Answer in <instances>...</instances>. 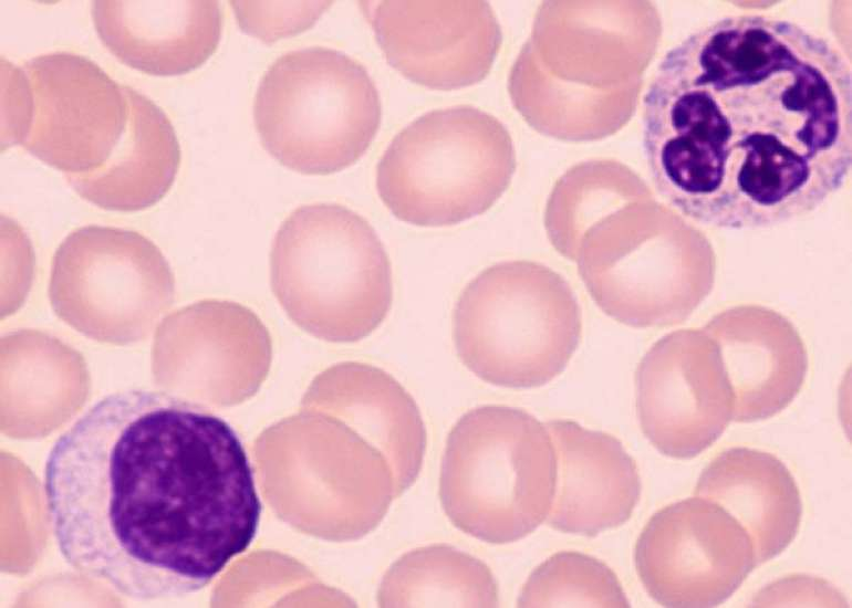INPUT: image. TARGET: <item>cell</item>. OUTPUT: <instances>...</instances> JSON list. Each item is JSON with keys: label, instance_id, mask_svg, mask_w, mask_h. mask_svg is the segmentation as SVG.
Listing matches in <instances>:
<instances>
[{"label": "cell", "instance_id": "cell-13", "mask_svg": "<svg viewBox=\"0 0 852 608\" xmlns=\"http://www.w3.org/2000/svg\"><path fill=\"white\" fill-rule=\"evenodd\" d=\"M642 430L663 454L690 459L708 449L732 418V391L715 356L655 345L635 377Z\"/></svg>", "mask_w": 852, "mask_h": 608}, {"label": "cell", "instance_id": "cell-3", "mask_svg": "<svg viewBox=\"0 0 852 608\" xmlns=\"http://www.w3.org/2000/svg\"><path fill=\"white\" fill-rule=\"evenodd\" d=\"M646 36L638 4L542 2L509 74L515 108L537 132L557 139L613 134L634 108Z\"/></svg>", "mask_w": 852, "mask_h": 608}, {"label": "cell", "instance_id": "cell-12", "mask_svg": "<svg viewBox=\"0 0 852 608\" xmlns=\"http://www.w3.org/2000/svg\"><path fill=\"white\" fill-rule=\"evenodd\" d=\"M362 3L387 62L428 88L479 83L501 45L500 24L486 1Z\"/></svg>", "mask_w": 852, "mask_h": 608}, {"label": "cell", "instance_id": "cell-11", "mask_svg": "<svg viewBox=\"0 0 852 608\" xmlns=\"http://www.w3.org/2000/svg\"><path fill=\"white\" fill-rule=\"evenodd\" d=\"M634 560L647 594L674 608L719 606L756 566L742 526L721 506L699 496L656 512L640 534Z\"/></svg>", "mask_w": 852, "mask_h": 608}, {"label": "cell", "instance_id": "cell-21", "mask_svg": "<svg viewBox=\"0 0 852 608\" xmlns=\"http://www.w3.org/2000/svg\"><path fill=\"white\" fill-rule=\"evenodd\" d=\"M520 607H630L623 587L603 562L579 552H559L540 564L523 585Z\"/></svg>", "mask_w": 852, "mask_h": 608}, {"label": "cell", "instance_id": "cell-18", "mask_svg": "<svg viewBox=\"0 0 852 608\" xmlns=\"http://www.w3.org/2000/svg\"><path fill=\"white\" fill-rule=\"evenodd\" d=\"M128 116L123 135L100 168L65 175L85 200L107 210L137 211L158 202L170 189L180 164L175 129L152 99L123 86Z\"/></svg>", "mask_w": 852, "mask_h": 608}, {"label": "cell", "instance_id": "cell-7", "mask_svg": "<svg viewBox=\"0 0 852 608\" xmlns=\"http://www.w3.org/2000/svg\"><path fill=\"white\" fill-rule=\"evenodd\" d=\"M515 169L516 151L503 124L458 105L422 115L392 139L377 164L376 188L397 219L447 227L490 209Z\"/></svg>", "mask_w": 852, "mask_h": 608}, {"label": "cell", "instance_id": "cell-22", "mask_svg": "<svg viewBox=\"0 0 852 608\" xmlns=\"http://www.w3.org/2000/svg\"><path fill=\"white\" fill-rule=\"evenodd\" d=\"M231 6L240 28L269 43L309 29L331 2L231 1Z\"/></svg>", "mask_w": 852, "mask_h": 608}, {"label": "cell", "instance_id": "cell-16", "mask_svg": "<svg viewBox=\"0 0 852 608\" xmlns=\"http://www.w3.org/2000/svg\"><path fill=\"white\" fill-rule=\"evenodd\" d=\"M92 19L103 44L124 64L158 76L186 74L217 50L222 11L217 1L98 0Z\"/></svg>", "mask_w": 852, "mask_h": 608}, {"label": "cell", "instance_id": "cell-6", "mask_svg": "<svg viewBox=\"0 0 852 608\" xmlns=\"http://www.w3.org/2000/svg\"><path fill=\"white\" fill-rule=\"evenodd\" d=\"M557 478L546 424L520 408L487 405L467 411L449 432L439 494L457 528L486 543L507 544L548 517Z\"/></svg>", "mask_w": 852, "mask_h": 608}, {"label": "cell", "instance_id": "cell-17", "mask_svg": "<svg viewBox=\"0 0 852 608\" xmlns=\"http://www.w3.org/2000/svg\"><path fill=\"white\" fill-rule=\"evenodd\" d=\"M695 494L721 506L742 526L756 566L782 553L798 534L800 491L789 469L771 453L746 447L721 452L702 472Z\"/></svg>", "mask_w": 852, "mask_h": 608}, {"label": "cell", "instance_id": "cell-5", "mask_svg": "<svg viewBox=\"0 0 852 608\" xmlns=\"http://www.w3.org/2000/svg\"><path fill=\"white\" fill-rule=\"evenodd\" d=\"M582 312L569 282L533 261H502L470 280L454 306L453 339L481 380L534 388L559 376L575 353Z\"/></svg>", "mask_w": 852, "mask_h": 608}, {"label": "cell", "instance_id": "cell-19", "mask_svg": "<svg viewBox=\"0 0 852 608\" xmlns=\"http://www.w3.org/2000/svg\"><path fill=\"white\" fill-rule=\"evenodd\" d=\"M642 193L638 180L622 166L583 161L567 170L553 186L544 210V228L552 247L575 260L583 233L598 220Z\"/></svg>", "mask_w": 852, "mask_h": 608}, {"label": "cell", "instance_id": "cell-15", "mask_svg": "<svg viewBox=\"0 0 852 608\" xmlns=\"http://www.w3.org/2000/svg\"><path fill=\"white\" fill-rule=\"evenodd\" d=\"M154 353L184 355L205 374V400L231 405L258 390L270 369L272 344L268 328L250 308L205 300L163 321Z\"/></svg>", "mask_w": 852, "mask_h": 608}, {"label": "cell", "instance_id": "cell-1", "mask_svg": "<svg viewBox=\"0 0 852 608\" xmlns=\"http://www.w3.org/2000/svg\"><path fill=\"white\" fill-rule=\"evenodd\" d=\"M657 192L685 217L741 230L818 209L852 165V77L827 38L781 18L729 15L672 46L643 97Z\"/></svg>", "mask_w": 852, "mask_h": 608}, {"label": "cell", "instance_id": "cell-20", "mask_svg": "<svg viewBox=\"0 0 852 608\" xmlns=\"http://www.w3.org/2000/svg\"><path fill=\"white\" fill-rule=\"evenodd\" d=\"M401 606L496 607L498 587L489 567L450 546H430L406 555L394 569Z\"/></svg>", "mask_w": 852, "mask_h": 608}, {"label": "cell", "instance_id": "cell-9", "mask_svg": "<svg viewBox=\"0 0 852 608\" xmlns=\"http://www.w3.org/2000/svg\"><path fill=\"white\" fill-rule=\"evenodd\" d=\"M49 298L54 313L84 336L131 345L146 339L173 305L175 277L143 234L86 226L56 249Z\"/></svg>", "mask_w": 852, "mask_h": 608}, {"label": "cell", "instance_id": "cell-8", "mask_svg": "<svg viewBox=\"0 0 852 608\" xmlns=\"http://www.w3.org/2000/svg\"><path fill=\"white\" fill-rule=\"evenodd\" d=\"M381 117L367 70L323 46L279 56L264 72L253 104L262 146L283 166L306 175L353 165L375 138Z\"/></svg>", "mask_w": 852, "mask_h": 608}, {"label": "cell", "instance_id": "cell-2", "mask_svg": "<svg viewBox=\"0 0 852 608\" xmlns=\"http://www.w3.org/2000/svg\"><path fill=\"white\" fill-rule=\"evenodd\" d=\"M44 501L65 562L136 600L206 587L252 543L261 515L231 426L166 391L105 396L53 443Z\"/></svg>", "mask_w": 852, "mask_h": 608}, {"label": "cell", "instance_id": "cell-4", "mask_svg": "<svg viewBox=\"0 0 852 608\" xmlns=\"http://www.w3.org/2000/svg\"><path fill=\"white\" fill-rule=\"evenodd\" d=\"M270 280L290 319L332 343L368 336L393 303L392 266L377 233L336 203L302 206L287 217L273 240Z\"/></svg>", "mask_w": 852, "mask_h": 608}, {"label": "cell", "instance_id": "cell-14", "mask_svg": "<svg viewBox=\"0 0 852 608\" xmlns=\"http://www.w3.org/2000/svg\"><path fill=\"white\" fill-rule=\"evenodd\" d=\"M546 427L559 465L548 524L585 536L624 524L640 501L641 479L622 443L572 420L554 419Z\"/></svg>", "mask_w": 852, "mask_h": 608}, {"label": "cell", "instance_id": "cell-10", "mask_svg": "<svg viewBox=\"0 0 852 608\" xmlns=\"http://www.w3.org/2000/svg\"><path fill=\"white\" fill-rule=\"evenodd\" d=\"M8 86L11 143L65 175L103 166L127 123L123 85L79 54L35 56L12 69Z\"/></svg>", "mask_w": 852, "mask_h": 608}]
</instances>
